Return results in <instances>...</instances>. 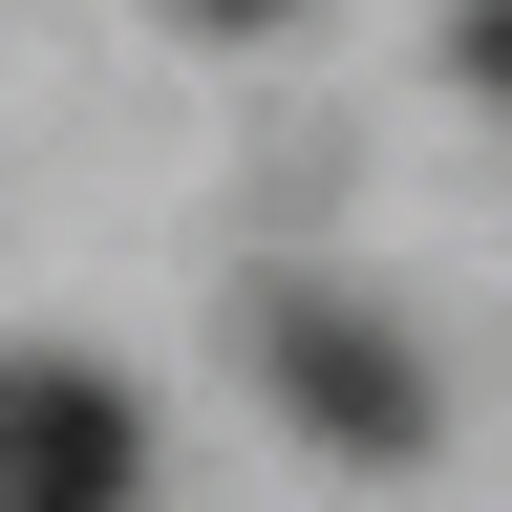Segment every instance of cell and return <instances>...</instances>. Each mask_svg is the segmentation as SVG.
I'll use <instances>...</instances> for the list:
<instances>
[{"label": "cell", "mask_w": 512, "mask_h": 512, "mask_svg": "<svg viewBox=\"0 0 512 512\" xmlns=\"http://www.w3.org/2000/svg\"><path fill=\"white\" fill-rule=\"evenodd\" d=\"M256 342H278V384H299V427H320V448H363V470H406V448H427V384H406V342H384V320L278 299Z\"/></svg>", "instance_id": "1"}, {"label": "cell", "mask_w": 512, "mask_h": 512, "mask_svg": "<svg viewBox=\"0 0 512 512\" xmlns=\"http://www.w3.org/2000/svg\"><path fill=\"white\" fill-rule=\"evenodd\" d=\"M128 491V406L86 363H22V512H107Z\"/></svg>", "instance_id": "2"}, {"label": "cell", "mask_w": 512, "mask_h": 512, "mask_svg": "<svg viewBox=\"0 0 512 512\" xmlns=\"http://www.w3.org/2000/svg\"><path fill=\"white\" fill-rule=\"evenodd\" d=\"M470 86H491V107H512V0H491V22H470Z\"/></svg>", "instance_id": "3"}, {"label": "cell", "mask_w": 512, "mask_h": 512, "mask_svg": "<svg viewBox=\"0 0 512 512\" xmlns=\"http://www.w3.org/2000/svg\"><path fill=\"white\" fill-rule=\"evenodd\" d=\"M171 22H214V43H235V22H299V0H171Z\"/></svg>", "instance_id": "4"}]
</instances>
